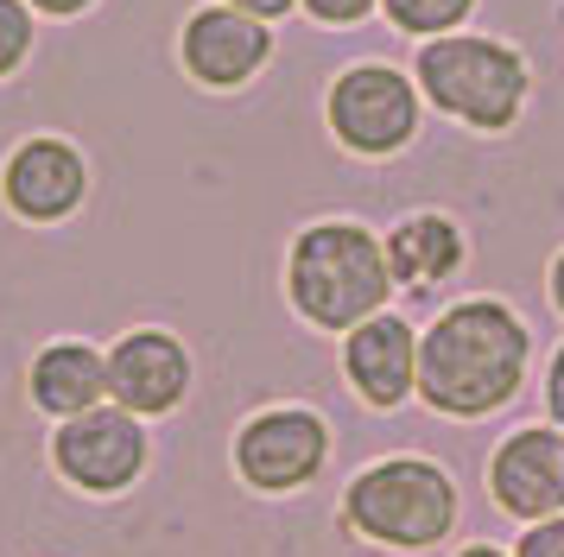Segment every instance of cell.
Segmentation results:
<instances>
[{"instance_id": "1", "label": "cell", "mask_w": 564, "mask_h": 557, "mask_svg": "<svg viewBox=\"0 0 564 557\" xmlns=\"http://www.w3.org/2000/svg\"><path fill=\"white\" fill-rule=\"evenodd\" d=\"M527 374V329L501 304H457L444 310L425 342H419V393L432 412L451 418H482L501 400H513V386Z\"/></svg>"}, {"instance_id": "2", "label": "cell", "mask_w": 564, "mask_h": 557, "mask_svg": "<svg viewBox=\"0 0 564 557\" xmlns=\"http://www.w3.org/2000/svg\"><path fill=\"white\" fill-rule=\"evenodd\" d=\"M393 273L387 248L356 222H317L292 248V304L324 329H356L381 317Z\"/></svg>"}, {"instance_id": "3", "label": "cell", "mask_w": 564, "mask_h": 557, "mask_svg": "<svg viewBox=\"0 0 564 557\" xmlns=\"http://www.w3.org/2000/svg\"><path fill=\"white\" fill-rule=\"evenodd\" d=\"M349 526L381 538V545H437L451 520H457V488L437 462H419V456H393V462H375L368 476L349 488Z\"/></svg>"}, {"instance_id": "4", "label": "cell", "mask_w": 564, "mask_h": 557, "mask_svg": "<svg viewBox=\"0 0 564 557\" xmlns=\"http://www.w3.org/2000/svg\"><path fill=\"white\" fill-rule=\"evenodd\" d=\"M419 83L425 96L469 127H508L527 101V64L495 39H437L419 51Z\"/></svg>"}, {"instance_id": "5", "label": "cell", "mask_w": 564, "mask_h": 557, "mask_svg": "<svg viewBox=\"0 0 564 557\" xmlns=\"http://www.w3.org/2000/svg\"><path fill=\"white\" fill-rule=\"evenodd\" d=\"M412 121H419V101H412V83L387 64H361V70L336 76L330 89V127L343 146L356 152H393L412 140Z\"/></svg>"}, {"instance_id": "6", "label": "cell", "mask_w": 564, "mask_h": 557, "mask_svg": "<svg viewBox=\"0 0 564 557\" xmlns=\"http://www.w3.org/2000/svg\"><path fill=\"white\" fill-rule=\"evenodd\" d=\"M52 462L89 494H121L147 469V430H140L133 412H102L96 405V412H83V418L57 430Z\"/></svg>"}, {"instance_id": "7", "label": "cell", "mask_w": 564, "mask_h": 557, "mask_svg": "<svg viewBox=\"0 0 564 557\" xmlns=\"http://www.w3.org/2000/svg\"><path fill=\"white\" fill-rule=\"evenodd\" d=\"M324 450H330V430L311 412L285 405V412H260L254 425L235 437V469L267 494H285V488H305L324 469Z\"/></svg>"}, {"instance_id": "8", "label": "cell", "mask_w": 564, "mask_h": 557, "mask_svg": "<svg viewBox=\"0 0 564 557\" xmlns=\"http://www.w3.org/2000/svg\"><path fill=\"white\" fill-rule=\"evenodd\" d=\"M108 393L133 418H159V412H172L191 393V354L165 329H133L108 354Z\"/></svg>"}, {"instance_id": "9", "label": "cell", "mask_w": 564, "mask_h": 557, "mask_svg": "<svg viewBox=\"0 0 564 557\" xmlns=\"http://www.w3.org/2000/svg\"><path fill=\"white\" fill-rule=\"evenodd\" d=\"M488 488L513 520L564 513V437L558 430H513L488 462Z\"/></svg>"}, {"instance_id": "10", "label": "cell", "mask_w": 564, "mask_h": 557, "mask_svg": "<svg viewBox=\"0 0 564 557\" xmlns=\"http://www.w3.org/2000/svg\"><path fill=\"white\" fill-rule=\"evenodd\" d=\"M267 51H273L267 25H260L254 13H241V7H209V13H197V20L184 25V64H191V76L209 83V89L248 83V76L267 64Z\"/></svg>"}, {"instance_id": "11", "label": "cell", "mask_w": 564, "mask_h": 557, "mask_svg": "<svg viewBox=\"0 0 564 557\" xmlns=\"http://www.w3.org/2000/svg\"><path fill=\"white\" fill-rule=\"evenodd\" d=\"M89 190V172H83L77 146L64 140H26V146L7 159V203L26 216V222H57L70 216Z\"/></svg>"}, {"instance_id": "12", "label": "cell", "mask_w": 564, "mask_h": 557, "mask_svg": "<svg viewBox=\"0 0 564 557\" xmlns=\"http://www.w3.org/2000/svg\"><path fill=\"white\" fill-rule=\"evenodd\" d=\"M343 368H349V386L361 400L387 412L419 386V342H412V329L400 317H368V324L349 329Z\"/></svg>"}, {"instance_id": "13", "label": "cell", "mask_w": 564, "mask_h": 557, "mask_svg": "<svg viewBox=\"0 0 564 557\" xmlns=\"http://www.w3.org/2000/svg\"><path fill=\"white\" fill-rule=\"evenodd\" d=\"M102 393H108V354L83 349V342H52L32 361V400L52 418H83V412H96Z\"/></svg>"}, {"instance_id": "14", "label": "cell", "mask_w": 564, "mask_h": 557, "mask_svg": "<svg viewBox=\"0 0 564 557\" xmlns=\"http://www.w3.org/2000/svg\"><path fill=\"white\" fill-rule=\"evenodd\" d=\"M457 266H463V234L444 216H412L387 234V273L412 292H432L437 278H451Z\"/></svg>"}, {"instance_id": "15", "label": "cell", "mask_w": 564, "mask_h": 557, "mask_svg": "<svg viewBox=\"0 0 564 557\" xmlns=\"http://www.w3.org/2000/svg\"><path fill=\"white\" fill-rule=\"evenodd\" d=\"M469 7L476 0H387L393 25H406V32H451Z\"/></svg>"}, {"instance_id": "16", "label": "cell", "mask_w": 564, "mask_h": 557, "mask_svg": "<svg viewBox=\"0 0 564 557\" xmlns=\"http://www.w3.org/2000/svg\"><path fill=\"white\" fill-rule=\"evenodd\" d=\"M26 51H32V20H26V7H20V0H0V76L13 70Z\"/></svg>"}, {"instance_id": "17", "label": "cell", "mask_w": 564, "mask_h": 557, "mask_svg": "<svg viewBox=\"0 0 564 557\" xmlns=\"http://www.w3.org/2000/svg\"><path fill=\"white\" fill-rule=\"evenodd\" d=\"M513 557H564V520H545V526H533L527 538H520V551Z\"/></svg>"}, {"instance_id": "18", "label": "cell", "mask_w": 564, "mask_h": 557, "mask_svg": "<svg viewBox=\"0 0 564 557\" xmlns=\"http://www.w3.org/2000/svg\"><path fill=\"white\" fill-rule=\"evenodd\" d=\"M305 7H311V13H317L324 25H349V20H361L375 0H305Z\"/></svg>"}, {"instance_id": "19", "label": "cell", "mask_w": 564, "mask_h": 557, "mask_svg": "<svg viewBox=\"0 0 564 557\" xmlns=\"http://www.w3.org/2000/svg\"><path fill=\"white\" fill-rule=\"evenodd\" d=\"M545 405H552V418L564 425V349H558V361H552V380H545Z\"/></svg>"}, {"instance_id": "20", "label": "cell", "mask_w": 564, "mask_h": 557, "mask_svg": "<svg viewBox=\"0 0 564 557\" xmlns=\"http://www.w3.org/2000/svg\"><path fill=\"white\" fill-rule=\"evenodd\" d=\"M235 7H241V13H254V20H280L292 0H235Z\"/></svg>"}, {"instance_id": "21", "label": "cell", "mask_w": 564, "mask_h": 557, "mask_svg": "<svg viewBox=\"0 0 564 557\" xmlns=\"http://www.w3.org/2000/svg\"><path fill=\"white\" fill-rule=\"evenodd\" d=\"M32 7H45V13H83L89 0H32Z\"/></svg>"}, {"instance_id": "22", "label": "cell", "mask_w": 564, "mask_h": 557, "mask_svg": "<svg viewBox=\"0 0 564 557\" xmlns=\"http://www.w3.org/2000/svg\"><path fill=\"white\" fill-rule=\"evenodd\" d=\"M552 298H558V310H564V253H558V266H552Z\"/></svg>"}, {"instance_id": "23", "label": "cell", "mask_w": 564, "mask_h": 557, "mask_svg": "<svg viewBox=\"0 0 564 557\" xmlns=\"http://www.w3.org/2000/svg\"><path fill=\"white\" fill-rule=\"evenodd\" d=\"M463 557H501V551H488V545H469V551H463Z\"/></svg>"}]
</instances>
